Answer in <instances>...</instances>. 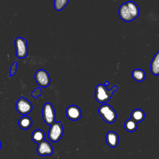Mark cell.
<instances>
[{
    "mask_svg": "<svg viewBox=\"0 0 159 159\" xmlns=\"http://www.w3.org/2000/svg\"><path fill=\"white\" fill-rule=\"evenodd\" d=\"M140 11L137 4L132 1L121 4L119 9V16L125 22H130L137 18Z\"/></svg>",
    "mask_w": 159,
    "mask_h": 159,
    "instance_id": "cell-1",
    "label": "cell"
},
{
    "mask_svg": "<svg viewBox=\"0 0 159 159\" xmlns=\"http://www.w3.org/2000/svg\"><path fill=\"white\" fill-rule=\"evenodd\" d=\"M118 86H114L110 89H108L106 86L102 84H99L95 88V99L101 104L107 102L111 98L114 92L117 91Z\"/></svg>",
    "mask_w": 159,
    "mask_h": 159,
    "instance_id": "cell-2",
    "label": "cell"
},
{
    "mask_svg": "<svg viewBox=\"0 0 159 159\" xmlns=\"http://www.w3.org/2000/svg\"><path fill=\"white\" fill-rule=\"evenodd\" d=\"M98 113L101 117L107 123H113L117 118V114L115 110L107 103L102 104L98 108Z\"/></svg>",
    "mask_w": 159,
    "mask_h": 159,
    "instance_id": "cell-3",
    "label": "cell"
},
{
    "mask_svg": "<svg viewBox=\"0 0 159 159\" xmlns=\"http://www.w3.org/2000/svg\"><path fill=\"white\" fill-rule=\"evenodd\" d=\"M63 134V127L61 122L55 121L50 125L48 131V138L52 142H58Z\"/></svg>",
    "mask_w": 159,
    "mask_h": 159,
    "instance_id": "cell-4",
    "label": "cell"
},
{
    "mask_svg": "<svg viewBox=\"0 0 159 159\" xmlns=\"http://www.w3.org/2000/svg\"><path fill=\"white\" fill-rule=\"evenodd\" d=\"M16 55L17 58L23 59L28 55V45L27 40L23 37H17L14 40Z\"/></svg>",
    "mask_w": 159,
    "mask_h": 159,
    "instance_id": "cell-5",
    "label": "cell"
},
{
    "mask_svg": "<svg viewBox=\"0 0 159 159\" xmlns=\"http://www.w3.org/2000/svg\"><path fill=\"white\" fill-rule=\"evenodd\" d=\"M42 117L44 122L48 125H50L55 121L56 114L53 105L50 102L44 104L42 107Z\"/></svg>",
    "mask_w": 159,
    "mask_h": 159,
    "instance_id": "cell-6",
    "label": "cell"
},
{
    "mask_svg": "<svg viewBox=\"0 0 159 159\" xmlns=\"http://www.w3.org/2000/svg\"><path fill=\"white\" fill-rule=\"evenodd\" d=\"M17 111L22 116H26L32 110V103L24 97H20L16 102Z\"/></svg>",
    "mask_w": 159,
    "mask_h": 159,
    "instance_id": "cell-7",
    "label": "cell"
},
{
    "mask_svg": "<svg viewBox=\"0 0 159 159\" xmlns=\"http://www.w3.org/2000/svg\"><path fill=\"white\" fill-rule=\"evenodd\" d=\"M35 80L37 84L40 88H47L50 84V78L48 73L43 70H38L34 75Z\"/></svg>",
    "mask_w": 159,
    "mask_h": 159,
    "instance_id": "cell-8",
    "label": "cell"
},
{
    "mask_svg": "<svg viewBox=\"0 0 159 159\" xmlns=\"http://www.w3.org/2000/svg\"><path fill=\"white\" fill-rule=\"evenodd\" d=\"M37 152L40 156L51 155L53 153V148L50 142L44 140L38 143Z\"/></svg>",
    "mask_w": 159,
    "mask_h": 159,
    "instance_id": "cell-9",
    "label": "cell"
},
{
    "mask_svg": "<svg viewBox=\"0 0 159 159\" xmlns=\"http://www.w3.org/2000/svg\"><path fill=\"white\" fill-rule=\"evenodd\" d=\"M65 114L68 119L71 120L75 121L81 118L82 112L78 106L76 105H70L66 109Z\"/></svg>",
    "mask_w": 159,
    "mask_h": 159,
    "instance_id": "cell-10",
    "label": "cell"
},
{
    "mask_svg": "<svg viewBox=\"0 0 159 159\" xmlns=\"http://www.w3.org/2000/svg\"><path fill=\"white\" fill-rule=\"evenodd\" d=\"M106 141L109 147H116L119 143L118 134L114 131L108 132L106 135Z\"/></svg>",
    "mask_w": 159,
    "mask_h": 159,
    "instance_id": "cell-11",
    "label": "cell"
},
{
    "mask_svg": "<svg viewBox=\"0 0 159 159\" xmlns=\"http://www.w3.org/2000/svg\"><path fill=\"white\" fill-rule=\"evenodd\" d=\"M150 68L151 73L153 75H159V52H157L153 57L150 63Z\"/></svg>",
    "mask_w": 159,
    "mask_h": 159,
    "instance_id": "cell-12",
    "label": "cell"
},
{
    "mask_svg": "<svg viewBox=\"0 0 159 159\" xmlns=\"http://www.w3.org/2000/svg\"><path fill=\"white\" fill-rule=\"evenodd\" d=\"M145 112L141 109H135L133 110L130 114V119L137 123L143 121L145 119Z\"/></svg>",
    "mask_w": 159,
    "mask_h": 159,
    "instance_id": "cell-13",
    "label": "cell"
},
{
    "mask_svg": "<svg viewBox=\"0 0 159 159\" xmlns=\"http://www.w3.org/2000/svg\"><path fill=\"white\" fill-rule=\"evenodd\" d=\"M32 125V119L27 116H23L18 121V125L23 130L29 129Z\"/></svg>",
    "mask_w": 159,
    "mask_h": 159,
    "instance_id": "cell-14",
    "label": "cell"
},
{
    "mask_svg": "<svg viewBox=\"0 0 159 159\" xmlns=\"http://www.w3.org/2000/svg\"><path fill=\"white\" fill-rule=\"evenodd\" d=\"M31 138L33 142L39 143L45 140V134L42 130L36 129L32 133Z\"/></svg>",
    "mask_w": 159,
    "mask_h": 159,
    "instance_id": "cell-15",
    "label": "cell"
},
{
    "mask_svg": "<svg viewBox=\"0 0 159 159\" xmlns=\"http://www.w3.org/2000/svg\"><path fill=\"white\" fill-rule=\"evenodd\" d=\"M146 75L145 71L140 68L134 69L132 72V77L137 82H142L145 78Z\"/></svg>",
    "mask_w": 159,
    "mask_h": 159,
    "instance_id": "cell-16",
    "label": "cell"
},
{
    "mask_svg": "<svg viewBox=\"0 0 159 159\" xmlns=\"http://www.w3.org/2000/svg\"><path fill=\"white\" fill-rule=\"evenodd\" d=\"M124 127L127 132H133L137 130L138 127V123L135 122L132 119H129L125 121Z\"/></svg>",
    "mask_w": 159,
    "mask_h": 159,
    "instance_id": "cell-17",
    "label": "cell"
},
{
    "mask_svg": "<svg viewBox=\"0 0 159 159\" xmlns=\"http://www.w3.org/2000/svg\"><path fill=\"white\" fill-rule=\"evenodd\" d=\"M69 0H54L53 6L56 11H60L63 9L68 4Z\"/></svg>",
    "mask_w": 159,
    "mask_h": 159,
    "instance_id": "cell-18",
    "label": "cell"
},
{
    "mask_svg": "<svg viewBox=\"0 0 159 159\" xmlns=\"http://www.w3.org/2000/svg\"><path fill=\"white\" fill-rule=\"evenodd\" d=\"M42 95V91L40 87L36 88L32 93H31V96L37 99L38 97L41 96Z\"/></svg>",
    "mask_w": 159,
    "mask_h": 159,
    "instance_id": "cell-19",
    "label": "cell"
},
{
    "mask_svg": "<svg viewBox=\"0 0 159 159\" xmlns=\"http://www.w3.org/2000/svg\"><path fill=\"white\" fill-rule=\"evenodd\" d=\"M17 63L15 61L13 62V63L11 66L10 72H9V77L12 76H13L14 75L16 74V73L17 71Z\"/></svg>",
    "mask_w": 159,
    "mask_h": 159,
    "instance_id": "cell-20",
    "label": "cell"
},
{
    "mask_svg": "<svg viewBox=\"0 0 159 159\" xmlns=\"http://www.w3.org/2000/svg\"><path fill=\"white\" fill-rule=\"evenodd\" d=\"M105 86H106V87H107L109 85V81H106L105 82V83H104V84Z\"/></svg>",
    "mask_w": 159,
    "mask_h": 159,
    "instance_id": "cell-21",
    "label": "cell"
},
{
    "mask_svg": "<svg viewBox=\"0 0 159 159\" xmlns=\"http://www.w3.org/2000/svg\"><path fill=\"white\" fill-rule=\"evenodd\" d=\"M1 142L0 141V149H1Z\"/></svg>",
    "mask_w": 159,
    "mask_h": 159,
    "instance_id": "cell-22",
    "label": "cell"
}]
</instances>
